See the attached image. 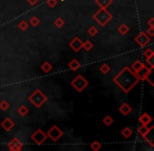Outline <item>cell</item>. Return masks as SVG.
I'll list each match as a JSON object with an SVG mask.
<instances>
[{
	"label": "cell",
	"instance_id": "6da1fadb",
	"mask_svg": "<svg viewBox=\"0 0 154 151\" xmlns=\"http://www.w3.org/2000/svg\"><path fill=\"white\" fill-rule=\"evenodd\" d=\"M139 81H140V77L135 74L129 66L124 67L113 78V82L125 94H129L139 83Z\"/></svg>",
	"mask_w": 154,
	"mask_h": 151
},
{
	"label": "cell",
	"instance_id": "7a4b0ae2",
	"mask_svg": "<svg viewBox=\"0 0 154 151\" xmlns=\"http://www.w3.org/2000/svg\"><path fill=\"white\" fill-rule=\"evenodd\" d=\"M93 18H94V20L100 26H106L112 20L113 16H112V14H110L109 12L107 11V9H99L98 11L94 14Z\"/></svg>",
	"mask_w": 154,
	"mask_h": 151
},
{
	"label": "cell",
	"instance_id": "3957f363",
	"mask_svg": "<svg viewBox=\"0 0 154 151\" xmlns=\"http://www.w3.org/2000/svg\"><path fill=\"white\" fill-rule=\"evenodd\" d=\"M29 101H30L33 106H35L36 108H39V107H41L47 102L48 98L40 89H36L30 97H29Z\"/></svg>",
	"mask_w": 154,
	"mask_h": 151
},
{
	"label": "cell",
	"instance_id": "277c9868",
	"mask_svg": "<svg viewBox=\"0 0 154 151\" xmlns=\"http://www.w3.org/2000/svg\"><path fill=\"white\" fill-rule=\"evenodd\" d=\"M71 85H72V87L74 88L76 91L82 92L87 87H88L89 82L84 76L78 74V76H76V77L71 81Z\"/></svg>",
	"mask_w": 154,
	"mask_h": 151
},
{
	"label": "cell",
	"instance_id": "5b68a950",
	"mask_svg": "<svg viewBox=\"0 0 154 151\" xmlns=\"http://www.w3.org/2000/svg\"><path fill=\"white\" fill-rule=\"evenodd\" d=\"M45 133H47L48 138H49L51 141H53V142H57V141H59L60 138H62V135H63L62 130L56 125L52 126V127L50 128Z\"/></svg>",
	"mask_w": 154,
	"mask_h": 151
},
{
	"label": "cell",
	"instance_id": "8992f818",
	"mask_svg": "<svg viewBox=\"0 0 154 151\" xmlns=\"http://www.w3.org/2000/svg\"><path fill=\"white\" fill-rule=\"evenodd\" d=\"M48 138V135L45 131H42L41 129H37L36 131H34L31 135V140L35 143L36 145H42L45 142V140Z\"/></svg>",
	"mask_w": 154,
	"mask_h": 151
},
{
	"label": "cell",
	"instance_id": "52a82bcc",
	"mask_svg": "<svg viewBox=\"0 0 154 151\" xmlns=\"http://www.w3.org/2000/svg\"><path fill=\"white\" fill-rule=\"evenodd\" d=\"M134 41L138 46L140 47H146L151 41V38L147 35L146 32H140L136 37L134 38Z\"/></svg>",
	"mask_w": 154,
	"mask_h": 151
},
{
	"label": "cell",
	"instance_id": "ba28073f",
	"mask_svg": "<svg viewBox=\"0 0 154 151\" xmlns=\"http://www.w3.org/2000/svg\"><path fill=\"white\" fill-rule=\"evenodd\" d=\"M153 126H150V127H148V125H140L138 127V129H137V132H138V134L141 136V138H143V140L146 141V142H148L150 144V146L153 147V144H152L151 142H150L149 140L147 138V135L149 134V132L151 131V130H153Z\"/></svg>",
	"mask_w": 154,
	"mask_h": 151
},
{
	"label": "cell",
	"instance_id": "9c48e42d",
	"mask_svg": "<svg viewBox=\"0 0 154 151\" xmlns=\"http://www.w3.org/2000/svg\"><path fill=\"white\" fill-rule=\"evenodd\" d=\"M69 46L71 49L75 51V53H78L80 51V49L82 48V41L80 40L79 37H74V38L71 40V42L69 43Z\"/></svg>",
	"mask_w": 154,
	"mask_h": 151
},
{
	"label": "cell",
	"instance_id": "30bf717a",
	"mask_svg": "<svg viewBox=\"0 0 154 151\" xmlns=\"http://www.w3.org/2000/svg\"><path fill=\"white\" fill-rule=\"evenodd\" d=\"M8 147L11 151H19V150H22L23 148V144L22 142L17 138H14L11 142L8 144Z\"/></svg>",
	"mask_w": 154,
	"mask_h": 151
},
{
	"label": "cell",
	"instance_id": "8fae6325",
	"mask_svg": "<svg viewBox=\"0 0 154 151\" xmlns=\"http://www.w3.org/2000/svg\"><path fill=\"white\" fill-rule=\"evenodd\" d=\"M145 65H146V64L143 63V62H141L140 60H136V61H134L132 64H131L130 68L133 70V71L135 72V74H138V76H139V74H140L141 70L143 69V67H145Z\"/></svg>",
	"mask_w": 154,
	"mask_h": 151
},
{
	"label": "cell",
	"instance_id": "7c38bea8",
	"mask_svg": "<svg viewBox=\"0 0 154 151\" xmlns=\"http://www.w3.org/2000/svg\"><path fill=\"white\" fill-rule=\"evenodd\" d=\"M0 125H1V127H2L3 129H5V131H8V132L11 131V130L15 127V123H14V122L12 121L10 118H5V119L1 122V124H0Z\"/></svg>",
	"mask_w": 154,
	"mask_h": 151
},
{
	"label": "cell",
	"instance_id": "4fadbf2b",
	"mask_svg": "<svg viewBox=\"0 0 154 151\" xmlns=\"http://www.w3.org/2000/svg\"><path fill=\"white\" fill-rule=\"evenodd\" d=\"M119 112L122 113V115H129L131 112H132V107L128 104V103H122L119 107Z\"/></svg>",
	"mask_w": 154,
	"mask_h": 151
},
{
	"label": "cell",
	"instance_id": "5bb4252c",
	"mask_svg": "<svg viewBox=\"0 0 154 151\" xmlns=\"http://www.w3.org/2000/svg\"><path fill=\"white\" fill-rule=\"evenodd\" d=\"M151 122H152V118L150 117V115H148L147 112L141 113L140 117H139V123H140L141 125H149Z\"/></svg>",
	"mask_w": 154,
	"mask_h": 151
},
{
	"label": "cell",
	"instance_id": "9a60e30c",
	"mask_svg": "<svg viewBox=\"0 0 154 151\" xmlns=\"http://www.w3.org/2000/svg\"><path fill=\"white\" fill-rule=\"evenodd\" d=\"M68 66H69V68H70L71 70L75 71V70H78V69H79L80 66H82V64H80V62L78 61L77 59H73V60H71V61L69 62Z\"/></svg>",
	"mask_w": 154,
	"mask_h": 151
},
{
	"label": "cell",
	"instance_id": "2e32d148",
	"mask_svg": "<svg viewBox=\"0 0 154 151\" xmlns=\"http://www.w3.org/2000/svg\"><path fill=\"white\" fill-rule=\"evenodd\" d=\"M95 2L100 9H107L109 5L112 4L113 0H95Z\"/></svg>",
	"mask_w": 154,
	"mask_h": 151
},
{
	"label": "cell",
	"instance_id": "e0dca14e",
	"mask_svg": "<svg viewBox=\"0 0 154 151\" xmlns=\"http://www.w3.org/2000/svg\"><path fill=\"white\" fill-rule=\"evenodd\" d=\"M117 32L119 33L122 36H125V35H127L129 32H130V28H129L127 24H120L119 26H118V28H117Z\"/></svg>",
	"mask_w": 154,
	"mask_h": 151
},
{
	"label": "cell",
	"instance_id": "ac0fdd59",
	"mask_svg": "<svg viewBox=\"0 0 154 151\" xmlns=\"http://www.w3.org/2000/svg\"><path fill=\"white\" fill-rule=\"evenodd\" d=\"M143 56H145L146 58V61L149 62L150 60H152V58L154 57V51L152 48H146L145 51H143Z\"/></svg>",
	"mask_w": 154,
	"mask_h": 151
},
{
	"label": "cell",
	"instance_id": "d6986e66",
	"mask_svg": "<svg viewBox=\"0 0 154 151\" xmlns=\"http://www.w3.org/2000/svg\"><path fill=\"white\" fill-rule=\"evenodd\" d=\"M122 135L124 136L125 138H130L131 136L133 135V130L131 129L130 127H125L124 129L122 130Z\"/></svg>",
	"mask_w": 154,
	"mask_h": 151
},
{
	"label": "cell",
	"instance_id": "ffe728a7",
	"mask_svg": "<svg viewBox=\"0 0 154 151\" xmlns=\"http://www.w3.org/2000/svg\"><path fill=\"white\" fill-rule=\"evenodd\" d=\"M17 112H18V115H21V117H26V115L29 113L28 106H26V105H21V106H19L17 108Z\"/></svg>",
	"mask_w": 154,
	"mask_h": 151
},
{
	"label": "cell",
	"instance_id": "44dd1931",
	"mask_svg": "<svg viewBox=\"0 0 154 151\" xmlns=\"http://www.w3.org/2000/svg\"><path fill=\"white\" fill-rule=\"evenodd\" d=\"M54 25H55L57 28H61L66 25V22H64V20L62 19V18L57 17L55 20H54Z\"/></svg>",
	"mask_w": 154,
	"mask_h": 151
},
{
	"label": "cell",
	"instance_id": "7402d4cb",
	"mask_svg": "<svg viewBox=\"0 0 154 151\" xmlns=\"http://www.w3.org/2000/svg\"><path fill=\"white\" fill-rule=\"evenodd\" d=\"M52 64L50 62H45V63L41 65V70H42L45 74H49L50 71L52 70Z\"/></svg>",
	"mask_w": 154,
	"mask_h": 151
},
{
	"label": "cell",
	"instance_id": "603a6c76",
	"mask_svg": "<svg viewBox=\"0 0 154 151\" xmlns=\"http://www.w3.org/2000/svg\"><path fill=\"white\" fill-rule=\"evenodd\" d=\"M29 23H30L33 28H37V26L40 24V19H39L37 16H33V17L30 19V22H29Z\"/></svg>",
	"mask_w": 154,
	"mask_h": 151
},
{
	"label": "cell",
	"instance_id": "cb8c5ba5",
	"mask_svg": "<svg viewBox=\"0 0 154 151\" xmlns=\"http://www.w3.org/2000/svg\"><path fill=\"white\" fill-rule=\"evenodd\" d=\"M103 125H106V126H111L112 124L114 123V119L111 115H106L103 119Z\"/></svg>",
	"mask_w": 154,
	"mask_h": 151
},
{
	"label": "cell",
	"instance_id": "d4e9b609",
	"mask_svg": "<svg viewBox=\"0 0 154 151\" xmlns=\"http://www.w3.org/2000/svg\"><path fill=\"white\" fill-rule=\"evenodd\" d=\"M93 46H94V45H93V43L91 42L90 40H87L86 42H82V48L86 51H90L91 49L93 48Z\"/></svg>",
	"mask_w": 154,
	"mask_h": 151
},
{
	"label": "cell",
	"instance_id": "484cf974",
	"mask_svg": "<svg viewBox=\"0 0 154 151\" xmlns=\"http://www.w3.org/2000/svg\"><path fill=\"white\" fill-rule=\"evenodd\" d=\"M18 28H19L20 30H26L29 28V22L26 21V20H21V21L18 23Z\"/></svg>",
	"mask_w": 154,
	"mask_h": 151
},
{
	"label": "cell",
	"instance_id": "4316f807",
	"mask_svg": "<svg viewBox=\"0 0 154 151\" xmlns=\"http://www.w3.org/2000/svg\"><path fill=\"white\" fill-rule=\"evenodd\" d=\"M90 147L93 151H98V150H100V148H101V144L98 141H94V142L90 145Z\"/></svg>",
	"mask_w": 154,
	"mask_h": 151
},
{
	"label": "cell",
	"instance_id": "83f0119b",
	"mask_svg": "<svg viewBox=\"0 0 154 151\" xmlns=\"http://www.w3.org/2000/svg\"><path fill=\"white\" fill-rule=\"evenodd\" d=\"M110 66H109V64H107V63H103V65L100 66V68H99V70H100V72L101 74H107L108 72L110 71Z\"/></svg>",
	"mask_w": 154,
	"mask_h": 151
},
{
	"label": "cell",
	"instance_id": "f1b7e54d",
	"mask_svg": "<svg viewBox=\"0 0 154 151\" xmlns=\"http://www.w3.org/2000/svg\"><path fill=\"white\" fill-rule=\"evenodd\" d=\"M87 32H88V34L90 35L91 37H95L96 36L97 34H98V30H97L96 28H95V26H90V28H88V30H87Z\"/></svg>",
	"mask_w": 154,
	"mask_h": 151
},
{
	"label": "cell",
	"instance_id": "f546056e",
	"mask_svg": "<svg viewBox=\"0 0 154 151\" xmlns=\"http://www.w3.org/2000/svg\"><path fill=\"white\" fill-rule=\"evenodd\" d=\"M10 108V103L8 101H1L0 102V109L2 111H7Z\"/></svg>",
	"mask_w": 154,
	"mask_h": 151
},
{
	"label": "cell",
	"instance_id": "4dcf8cb0",
	"mask_svg": "<svg viewBox=\"0 0 154 151\" xmlns=\"http://www.w3.org/2000/svg\"><path fill=\"white\" fill-rule=\"evenodd\" d=\"M58 3V0H48L47 4L49 5L50 7H55Z\"/></svg>",
	"mask_w": 154,
	"mask_h": 151
},
{
	"label": "cell",
	"instance_id": "1f68e13d",
	"mask_svg": "<svg viewBox=\"0 0 154 151\" xmlns=\"http://www.w3.org/2000/svg\"><path fill=\"white\" fill-rule=\"evenodd\" d=\"M146 33H147V35L150 37V38H152V37L154 36V26H150L149 30H148Z\"/></svg>",
	"mask_w": 154,
	"mask_h": 151
},
{
	"label": "cell",
	"instance_id": "d6a6232c",
	"mask_svg": "<svg viewBox=\"0 0 154 151\" xmlns=\"http://www.w3.org/2000/svg\"><path fill=\"white\" fill-rule=\"evenodd\" d=\"M26 2H28L30 5H32V7H34V5H36L37 3H38L39 1H40V0H26Z\"/></svg>",
	"mask_w": 154,
	"mask_h": 151
},
{
	"label": "cell",
	"instance_id": "836d02e7",
	"mask_svg": "<svg viewBox=\"0 0 154 151\" xmlns=\"http://www.w3.org/2000/svg\"><path fill=\"white\" fill-rule=\"evenodd\" d=\"M147 23H148V25H149V26H154V18H151V19H150Z\"/></svg>",
	"mask_w": 154,
	"mask_h": 151
},
{
	"label": "cell",
	"instance_id": "e575fe53",
	"mask_svg": "<svg viewBox=\"0 0 154 151\" xmlns=\"http://www.w3.org/2000/svg\"><path fill=\"white\" fill-rule=\"evenodd\" d=\"M61 1H63V0H61Z\"/></svg>",
	"mask_w": 154,
	"mask_h": 151
}]
</instances>
